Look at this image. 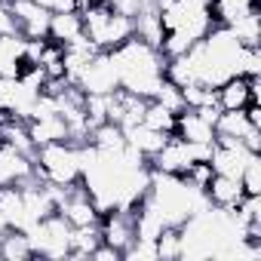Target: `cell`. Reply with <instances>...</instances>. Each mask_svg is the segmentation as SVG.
I'll use <instances>...</instances> for the list:
<instances>
[{"instance_id": "6da1fadb", "label": "cell", "mask_w": 261, "mask_h": 261, "mask_svg": "<svg viewBox=\"0 0 261 261\" xmlns=\"http://www.w3.org/2000/svg\"><path fill=\"white\" fill-rule=\"evenodd\" d=\"M163 16V43L160 53L175 59L188 53L197 40H203L218 22L212 16V0H154Z\"/></svg>"}, {"instance_id": "8fae6325", "label": "cell", "mask_w": 261, "mask_h": 261, "mask_svg": "<svg viewBox=\"0 0 261 261\" xmlns=\"http://www.w3.org/2000/svg\"><path fill=\"white\" fill-rule=\"evenodd\" d=\"M194 157H191V148L185 139H178L175 133L166 139V145L151 157V169L154 172H166V175H185L191 169Z\"/></svg>"}, {"instance_id": "44dd1931", "label": "cell", "mask_w": 261, "mask_h": 261, "mask_svg": "<svg viewBox=\"0 0 261 261\" xmlns=\"http://www.w3.org/2000/svg\"><path fill=\"white\" fill-rule=\"evenodd\" d=\"M0 145H10L28 157H34V142H31V133H28V123L25 120H16V117H7L0 123Z\"/></svg>"}, {"instance_id": "e575fe53", "label": "cell", "mask_w": 261, "mask_h": 261, "mask_svg": "<svg viewBox=\"0 0 261 261\" xmlns=\"http://www.w3.org/2000/svg\"><path fill=\"white\" fill-rule=\"evenodd\" d=\"M0 34H19L16 31V19L10 13V0H0Z\"/></svg>"}, {"instance_id": "8d00e7d4", "label": "cell", "mask_w": 261, "mask_h": 261, "mask_svg": "<svg viewBox=\"0 0 261 261\" xmlns=\"http://www.w3.org/2000/svg\"><path fill=\"white\" fill-rule=\"evenodd\" d=\"M89 258H95V261H117V258H123L114 246H108V243H98L95 249H92V255Z\"/></svg>"}, {"instance_id": "ac0fdd59", "label": "cell", "mask_w": 261, "mask_h": 261, "mask_svg": "<svg viewBox=\"0 0 261 261\" xmlns=\"http://www.w3.org/2000/svg\"><path fill=\"white\" fill-rule=\"evenodd\" d=\"M133 28H136V37H139V40H145V43H151V46L160 49L166 31H163V16H160V10H157L154 4H145V7L133 16Z\"/></svg>"}, {"instance_id": "d4e9b609", "label": "cell", "mask_w": 261, "mask_h": 261, "mask_svg": "<svg viewBox=\"0 0 261 261\" xmlns=\"http://www.w3.org/2000/svg\"><path fill=\"white\" fill-rule=\"evenodd\" d=\"M89 145L95 151H123L126 148V136H123V129L117 123H98L89 133Z\"/></svg>"}, {"instance_id": "cb8c5ba5", "label": "cell", "mask_w": 261, "mask_h": 261, "mask_svg": "<svg viewBox=\"0 0 261 261\" xmlns=\"http://www.w3.org/2000/svg\"><path fill=\"white\" fill-rule=\"evenodd\" d=\"M0 258L4 261H28V258H34V246H31L28 233L10 227L7 237L0 240Z\"/></svg>"}, {"instance_id": "4dcf8cb0", "label": "cell", "mask_w": 261, "mask_h": 261, "mask_svg": "<svg viewBox=\"0 0 261 261\" xmlns=\"http://www.w3.org/2000/svg\"><path fill=\"white\" fill-rule=\"evenodd\" d=\"M83 114H86L89 129L98 123H108V95H86L83 92Z\"/></svg>"}, {"instance_id": "d590c367", "label": "cell", "mask_w": 261, "mask_h": 261, "mask_svg": "<svg viewBox=\"0 0 261 261\" xmlns=\"http://www.w3.org/2000/svg\"><path fill=\"white\" fill-rule=\"evenodd\" d=\"M37 4L49 13H68V10H77V0H37Z\"/></svg>"}, {"instance_id": "5bb4252c", "label": "cell", "mask_w": 261, "mask_h": 261, "mask_svg": "<svg viewBox=\"0 0 261 261\" xmlns=\"http://www.w3.org/2000/svg\"><path fill=\"white\" fill-rule=\"evenodd\" d=\"M243 197H246V191H243L240 178H233V175H218V172H215V175L209 178V185H206V200H209V206L237 209Z\"/></svg>"}, {"instance_id": "5b68a950", "label": "cell", "mask_w": 261, "mask_h": 261, "mask_svg": "<svg viewBox=\"0 0 261 261\" xmlns=\"http://www.w3.org/2000/svg\"><path fill=\"white\" fill-rule=\"evenodd\" d=\"M80 169H83V151L77 142H53V145H40L34 151V175L40 181L49 185H77L80 181Z\"/></svg>"}, {"instance_id": "d6a6232c", "label": "cell", "mask_w": 261, "mask_h": 261, "mask_svg": "<svg viewBox=\"0 0 261 261\" xmlns=\"http://www.w3.org/2000/svg\"><path fill=\"white\" fill-rule=\"evenodd\" d=\"M123 258H139V261H154V258H157V240H142V237H136L133 243L126 246Z\"/></svg>"}, {"instance_id": "603a6c76", "label": "cell", "mask_w": 261, "mask_h": 261, "mask_svg": "<svg viewBox=\"0 0 261 261\" xmlns=\"http://www.w3.org/2000/svg\"><path fill=\"white\" fill-rule=\"evenodd\" d=\"M0 212L10 221V227L25 230V206H22V188L19 185H4L0 188Z\"/></svg>"}, {"instance_id": "8992f818", "label": "cell", "mask_w": 261, "mask_h": 261, "mask_svg": "<svg viewBox=\"0 0 261 261\" xmlns=\"http://www.w3.org/2000/svg\"><path fill=\"white\" fill-rule=\"evenodd\" d=\"M25 233L34 246V255H43V258H68L71 255V224L59 212L40 218Z\"/></svg>"}, {"instance_id": "1f68e13d", "label": "cell", "mask_w": 261, "mask_h": 261, "mask_svg": "<svg viewBox=\"0 0 261 261\" xmlns=\"http://www.w3.org/2000/svg\"><path fill=\"white\" fill-rule=\"evenodd\" d=\"M178 255H181V230L169 224L157 237V258H178Z\"/></svg>"}, {"instance_id": "4316f807", "label": "cell", "mask_w": 261, "mask_h": 261, "mask_svg": "<svg viewBox=\"0 0 261 261\" xmlns=\"http://www.w3.org/2000/svg\"><path fill=\"white\" fill-rule=\"evenodd\" d=\"M249 10H258V0H212V16L218 25H233Z\"/></svg>"}, {"instance_id": "ffe728a7", "label": "cell", "mask_w": 261, "mask_h": 261, "mask_svg": "<svg viewBox=\"0 0 261 261\" xmlns=\"http://www.w3.org/2000/svg\"><path fill=\"white\" fill-rule=\"evenodd\" d=\"M83 34V19L77 10H68V13H53L49 16V40L65 46L71 40H77Z\"/></svg>"}, {"instance_id": "277c9868", "label": "cell", "mask_w": 261, "mask_h": 261, "mask_svg": "<svg viewBox=\"0 0 261 261\" xmlns=\"http://www.w3.org/2000/svg\"><path fill=\"white\" fill-rule=\"evenodd\" d=\"M77 13L83 19V34L95 43V49H117L129 37H136L133 19L111 10L105 0H77Z\"/></svg>"}, {"instance_id": "836d02e7", "label": "cell", "mask_w": 261, "mask_h": 261, "mask_svg": "<svg viewBox=\"0 0 261 261\" xmlns=\"http://www.w3.org/2000/svg\"><path fill=\"white\" fill-rule=\"evenodd\" d=\"M105 4L111 7V10H117V13H123V16H129V19H133L145 4H142V0H105Z\"/></svg>"}, {"instance_id": "2e32d148", "label": "cell", "mask_w": 261, "mask_h": 261, "mask_svg": "<svg viewBox=\"0 0 261 261\" xmlns=\"http://www.w3.org/2000/svg\"><path fill=\"white\" fill-rule=\"evenodd\" d=\"M25 59V37L22 34H0V77H19Z\"/></svg>"}, {"instance_id": "d6986e66", "label": "cell", "mask_w": 261, "mask_h": 261, "mask_svg": "<svg viewBox=\"0 0 261 261\" xmlns=\"http://www.w3.org/2000/svg\"><path fill=\"white\" fill-rule=\"evenodd\" d=\"M123 136H126V145H133V148H136L142 157H148V160H151V157L166 145V139H169L166 133H157V129H151V126H145V123L129 126Z\"/></svg>"}, {"instance_id": "7c38bea8", "label": "cell", "mask_w": 261, "mask_h": 261, "mask_svg": "<svg viewBox=\"0 0 261 261\" xmlns=\"http://www.w3.org/2000/svg\"><path fill=\"white\" fill-rule=\"evenodd\" d=\"M25 178H34V157L0 145V188L4 185H19Z\"/></svg>"}, {"instance_id": "484cf974", "label": "cell", "mask_w": 261, "mask_h": 261, "mask_svg": "<svg viewBox=\"0 0 261 261\" xmlns=\"http://www.w3.org/2000/svg\"><path fill=\"white\" fill-rule=\"evenodd\" d=\"M101 243V230L98 224H83V227H71V255L68 258H89L92 249Z\"/></svg>"}, {"instance_id": "3957f363", "label": "cell", "mask_w": 261, "mask_h": 261, "mask_svg": "<svg viewBox=\"0 0 261 261\" xmlns=\"http://www.w3.org/2000/svg\"><path fill=\"white\" fill-rule=\"evenodd\" d=\"M145 200L172 227L185 224L191 215H197L209 206L203 188H194L185 175H166V172H154V169H151V185H148Z\"/></svg>"}, {"instance_id": "f546056e", "label": "cell", "mask_w": 261, "mask_h": 261, "mask_svg": "<svg viewBox=\"0 0 261 261\" xmlns=\"http://www.w3.org/2000/svg\"><path fill=\"white\" fill-rule=\"evenodd\" d=\"M154 101H160V105H163V108H169L172 114L185 111V95H181V86H178V83H172V80H166V77H163V83L157 86Z\"/></svg>"}, {"instance_id": "e0dca14e", "label": "cell", "mask_w": 261, "mask_h": 261, "mask_svg": "<svg viewBox=\"0 0 261 261\" xmlns=\"http://www.w3.org/2000/svg\"><path fill=\"white\" fill-rule=\"evenodd\" d=\"M175 136L185 139V142H215V126L206 123L197 111L185 108L175 117Z\"/></svg>"}, {"instance_id": "ba28073f", "label": "cell", "mask_w": 261, "mask_h": 261, "mask_svg": "<svg viewBox=\"0 0 261 261\" xmlns=\"http://www.w3.org/2000/svg\"><path fill=\"white\" fill-rule=\"evenodd\" d=\"M10 13L16 19V31L25 40H46L49 37V10H43L37 0H10Z\"/></svg>"}, {"instance_id": "f35d334b", "label": "cell", "mask_w": 261, "mask_h": 261, "mask_svg": "<svg viewBox=\"0 0 261 261\" xmlns=\"http://www.w3.org/2000/svg\"><path fill=\"white\" fill-rule=\"evenodd\" d=\"M142 4H154V0H142Z\"/></svg>"}, {"instance_id": "4fadbf2b", "label": "cell", "mask_w": 261, "mask_h": 261, "mask_svg": "<svg viewBox=\"0 0 261 261\" xmlns=\"http://www.w3.org/2000/svg\"><path fill=\"white\" fill-rule=\"evenodd\" d=\"M28 133H31L34 148H40V145H53V142H68V139H71L68 123H65V117H62V114L31 117V120H28Z\"/></svg>"}, {"instance_id": "f1b7e54d", "label": "cell", "mask_w": 261, "mask_h": 261, "mask_svg": "<svg viewBox=\"0 0 261 261\" xmlns=\"http://www.w3.org/2000/svg\"><path fill=\"white\" fill-rule=\"evenodd\" d=\"M175 117H178V114H172V111H169V108H163L160 101L148 98L142 123H145V126H151V129H157V133H166V136H172V133H175Z\"/></svg>"}, {"instance_id": "52a82bcc", "label": "cell", "mask_w": 261, "mask_h": 261, "mask_svg": "<svg viewBox=\"0 0 261 261\" xmlns=\"http://www.w3.org/2000/svg\"><path fill=\"white\" fill-rule=\"evenodd\" d=\"M77 89L86 92V95H111L114 89H120V80H117V68H114L111 53L98 49L89 59V65L83 68V74L77 80Z\"/></svg>"}, {"instance_id": "9c48e42d", "label": "cell", "mask_w": 261, "mask_h": 261, "mask_svg": "<svg viewBox=\"0 0 261 261\" xmlns=\"http://www.w3.org/2000/svg\"><path fill=\"white\" fill-rule=\"evenodd\" d=\"M98 230H101V243L114 246V249L123 255L126 246L136 240V218H133V209H111V212H101Z\"/></svg>"}, {"instance_id": "30bf717a", "label": "cell", "mask_w": 261, "mask_h": 261, "mask_svg": "<svg viewBox=\"0 0 261 261\" xmlns=\"http://www.w3.org/2000/svg\"><path fill=\"white\" fill-rule=\"evenodd\" d=\"M255 151H249L240 139H215V148H212V157H209V166L212 172L218 175H233L240 178L246 160L252 157Z\"/></svg>"}, {"instance_id": "7a4b0ae2", "label": "cell", "mask_w": 261, "mask_h": 261, "mask_svg": "<svg viewBox=\"0 0 261 261\" xmlns=\"http://www.w3.org/2000/svg\"><path fill=\"white\" fill-rule=\"evenodd\" d=\"M114 68H117V80L123 92H133L139 98H154L157 86L166 77V56L139 40V37H129L126 43H120L117 49H111Z\"/></svg>"}, {"instance_id": "83f0119b", "label": "cell", "mask_w": 261, "mask_h": 261, "mask_svg": "<svg viewBox=\"0 0 261 261\" xmlns=\"http://www.w3.org/2000/svg\"><path fill=\"white\" fill-rule=\"evenodd\" d=\"M233 31V37L243 43V46H258L261 40V13L258 10H249L246 16H240L233 25H227Z\"/></svg>"}, {"instance_id": "7402d4cb", "label": "cell", "mask_w": 261, "mask_h": 261, "mask_svg": "<svg viewBox=\"0 0 261 261\" xmlns=\"http://www.w3.org/2000/svg\"><path fill=\"white\" fill-rule=\"evenodd\" d=\"M249 129H258L249 123L246 111H221L218 120H215V139H246Z\"/></svg>"}, {"instance_id": "9a60e30c", "label": "cell", "mask_w": 261, "mask_h": 261, "mask_svg": "<svg viewBox=\"0 0 261 261\" xmlns=\"http://www.w3.org/2000/svg\"><path fill=\"white\" fill-rule=\"evenodd\" d=\"M215 92H218V108L221 111H243L246 105H258L252 98V77H230Z\"/></svg>"}, {"instance_id": "74e56055", "label": "cell", "mask_w": 261, "mask_h": 261, "mask_svg": "<svg viewBox=\"0 0 261 261\" xmlns=\"http://www.w3.org/2000/svg\"><path fill=\"white\" fill-rule=\"evenodd\" d=\"M7 230H10V221L4 218V212H0V240H4V237H7Z\"/></svg>"}]
</instances>
